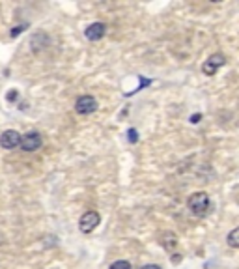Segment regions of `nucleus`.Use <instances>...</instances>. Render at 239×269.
<instances>
[{"mask_svg":"<svg viewBox=\"0 0 239 269\" xmlns=\"http://www.w3.org/2000/svg\"><path fill=\"white\" fill-rule=\"evenodd\" d=\"M187 206H189V209H191L193 215L204 217L209 211V208H211V202H209L208 192H204V191L193 192V194L189 196V200H187Z\"/></svg>","mask_w":239,"mask_h":269,"instance_id":"f257e3e1","label":"nucleus"},{"mask_svg":"<svg viewBox=\"0 0 239 269\" xmlns=\"http://www.w3.org/2000/svg\"><path fill=\"white\" fill-rule=\"evenodd\" d=\"M99 223H101L99 213H97L95 209H88V211L82 213V217H80V221H79V228H80L82 234H90V232H93L97 226H99Z\"/></svg>","mask_w":239,"mask_h":269,"instance_id":"f03ea898","label":"nucleus"},{"mask_svg":"<svg viewBox=\"0 0 239 269\" xmlns=\"http://www.w3.org/2000/svg\"><path fill=\"white\" fill-rule=\"evenodd\" d=\"M43 144V139H41V135H39L38 131H28V133H24L21 135V144L19 148L23 150V152H36L39 150Z\"/></svg>","mask_w":239,"mask_h":269,"instance_id":"7ed1b4c3","label":"nucleus"},{"mask_svg":"<svg viewBox=\"0 0 239 269\" xmlns=\"http://www.w3.org/2000/svg\"><path fill=\"white\" fill-rule=\"evenodd\" d=\"M97 99L93 95H80L77 101H75V112L80 116H88L97 110Z\"/></svg>","mask_w":239,"mask_h":269,"instance_id":"20e7f679","label":"nucleus"},{"mask_svg":"<svg viewBox=\"0 0 239 269\" xmlns=\"http://www.w3.org/2000/svg\"><path fill=\"white\" fill-rule=\"evenodd\" d=\"M226 64V56L221 53H215L211 54L208 60L204 62V66H202V71H204V75H208V77H211V75H215L217 70L221 68V66H224Z\"/></svg>","mask_w":239,"mask_h":269,"instance_id":"39448f33","label":"nucleus"},{"mask_svg":"<svg viewBox=\"0 0 239 269\" xmlns=\"http://www.w3.org/2000/svg\"><path fill=\"white\" fill-rule=\"evenodd\" d=\"M21 144V133H17L15 129H8L0 135V146L4 150H15Z\"/></svg>","mask_w":239,"mask_h":269,"instance_id":"423d86ee","label":"nucleus"},{"mask_svg":"<svg viewBox=\"0 0 239 269\" xmlns=\"http://www.w3.org/2000/svg\"><path fill=\"white\" fill-rule=\"evenodd\" d=\"M105 32H107V26L103 23H92L86 28L84 36L90 39V41H99V39L105 36Z\"/></svg>","mask_w":239,"mask_h":269,"instance_id":"0eeeda50","label":"nucleus"},{"mask_svg":"<svg viewBox=\"0 0 239 269\" xmlns=\"http://www.w3.org/2000/svg\"><path fill=\"white\" fill-rule=\"evenodd\" d=\"M161 245L164 247V251L168 253H176L177 249V236L174 232H164L161 236Z\"/></svg>","mask_w":239,"mask_h":269,"instance_id":"6e6552de","label":"nucleus"},{"mask_svg":"<svg viewBox=\"0 0 239 269\" xmlns=\"http://www.w3.org/2000/svg\"><path fill=\"white\" fill-rule=\"evenodd\" d=\"M228 245L232 249H238L239 247V228H234V230L228 234Z\"/></svg>","mask_w":239,"mask_h":269,"instance_id":"1a4fd4ad","label":"nucleus"},{"mask_svg":"<svg viewBox=\"0 0 239 269\" xmlns=\"http://www.w3.org/2000/svg\"><path fill=\"white\" fill-rule=\"evenodd\" d=\"M108 269H133L131 268V264L127 260H116V262H112L110 264V268Z\"/></svg>","mask_w":239,"mask_h":269,"instance_id":"9d476101","label":"nucleus"},{"mask_svg":"<svg viewBox=\"0 0 239 269\" xmlns=\"http://www.w3.org/2000/svg\"><path fill=\"white\" fill-rule=\"evenodd\" d=\"M129 140H131V142H137V140H139V135H137L135 129H129Z\"/></svg>","mask_w":239,"mask_h":269,"instance_id":"9b49d317","label":"nucleus"},{"mask_svg":"<svg viewBox=\"0 0 239 269\" xmlns=\"http://www.w3.org/2000/svg\"><path fill=\"white\" fill-rule=\"evenodd\" d=\"M24 30V26H17V28H13V30H11V38H15V36H19V34H21V32Z\"/></svg>","mask_w":239,"mask_h":269,"instance_id":"f8f14e48","label":"nucleus"},{"mask_svg":"<svg viewBox=\"0 0 239 269\" xmlns=\"http://www.w3.org/2000/svg\"><path fill=\"white\" fill-rule=\"evenodd\" d=\"M200 118H202V114H193L191 116V123H198L200 122Z\"/></svg>","mask_w":239,"mask_h":269,"instance_id":"ddd939ff","label":"nucleus"},{"mask_svg":"<svg viewBox=\"0 0 239 269\" xmlns=\"http://www.w3.org/2000/svg\"><path fill=\"white\" fill-rule=\"evenodd\" d=\"M142 269H162L161 266H157V264H148V266H144Z\"/></svg>","mask_w":239,"mask_h":269,"instance_id":"4468645a","label":"nucleus"},{"mask_svg":"<svg viewBox=\"0 0 239 269\" xmlns=\"http://www.w3.org/2000/svg\"><path fill=\"white\" fill-rule=\"evenodd\" d=\"M8 99H9V101L17 99V92H9V93H8Z\"/></svg>","mask_w":239,"mask_h":269,"instance_id":"2eb2a0df","label":"nucleus"},{"mask_svg":"<svg viewBox=\"0 0 239 269\" xmlns=\"http://www.w3.org/2000/svg\"><path fill=\"white\" fill-rule=\"evenodd\" d=\"M2 243H4V238H2V234H0V245H2Z\"/></svg>","mask_w":239,"mask_h":269,"instance_id":"dca6fc26","label":"nucleus"}]
</instances>
